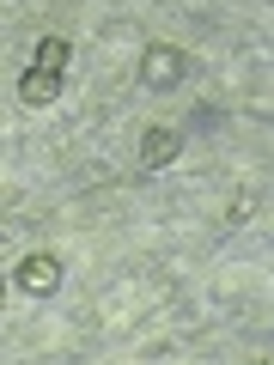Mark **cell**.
Listing matches in <instances>:
<instances>
[{"instance_id": "cell-6", "label": "cell", "mask_w": 274, "mask_h": 365, "mask_svg": "<svg viewBox=\"0 0 274 365\" xmlns=\"http://www.w3.org/2000/svg\"><path fill=\"white\" fill-rule=\"evenodd\" d=\"M0 304H6V274H0Z\"/></svg>"}, {"instance_id": "cell-1", "label": "cell", "mask_w": 274, "mask_h": 365, "mask_svg": "<svg viewBox=\"0 0 274 365\" xmlns=\"http://www.w3.org/2000/svg\"><path fill=\"white\" fill-rule=\"evenodd\" d=\"M13 280L31 292V299H49V292L61 287V262H55L49 250H37V256H25V262L13 268Z\"/></svg>"}, {"instance_id": "cell-5", "label": "cell", "mask_w": 274, "mask_h": 365, "mask_svg": "<svg viewBox=\"0 0 274 365\" xmlns=\"http://www.w3.org/2000/svg\"><path fill=\"white\" fill-rule=\"evenodd\" d=\"M19 98H25V104H55V98H61V79L55 73H25L19 79Z\"/></svg>"}, {"instance_id": "cell-2", "label": "cell", "mask_w": 274, "mask_h": 365, "mask_svg": "<svg viewBox=\"0 0 274 365\" xmlns=\"http://www.w3.org/2000/svg\"><path fill=\"white\" fill-rule=\"evenodd\" d=\"M141 73H146V86H177V79H183V49L153 43V49H146V61H141Z\"/></svg>"}, {"instance_id": "cell-4", "label": "cell", "mask_w": 274, "mask_h": 365, "mask_svg": "<svg viewBox=\"0 0 274 365\" xmlns=\"http://www.w3.org/2000/svg\"><path fill=\"white\" fill-rule=\"evenodd\" d=\"M177 146H183L177 128H153V134L141 140V165H146V170H165L171 158H177Z\"/></svg>"}, {"instance_id": "cell-3", "label": "cell", "mask_w": 274, "mask_h": 365, "mask_svg": "<svg viewBox=\"0 0 274 365\" xmlns=\"http://www.w3.org/2000/svg\"><path fill=\"white\" fill-rule=\"evenodd\" d=\"M67 61H73V43H67V37H43L37 49H31V73H55V79H61Z\"/></svg>"}]
</instances>
